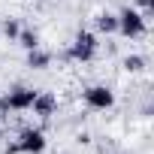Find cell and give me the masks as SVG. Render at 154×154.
<instances>
[{"label": "cell", "instance_id": "4fadbf2b", "mask_svg": "<svg viewBox=\"0 0 154 154\" xmlns=\"http://www.w3.org/2000/svg\"><path fill=\"white\" fill-rule=\"evenodd\" d=\"M75 139H79V145H91V136H88V133H79Z\"/></svg>", "mask_w": 154, "mask_h": 154}, {"label": "cell", "instance_id": "9c48e42d", "mask_svg": "<svg viewBox=\"0 0 154 154\" xmlns=\"http://www.w3.org/2000/svg\"><path fill=\"white\" fill-rule=\"evenodd\" d=\"M15 42H18L24 51L39 48V33H36V30H30V27H21V30H18V36H15Z\"/></svg>", "mask_w": 154, "mask_h": 154}, {"label": "cell", "instance_id": "7c38bea8", "mask_svg": "<svg viewBox=\"0 0 154 154\" xmlns=\"http://www.w3.org/2000/svg\"><path fill=\"white\" fill-rule=\"evenodd\" d=\"M0 118H9V106H6V97H0Z\"/></svg>", "mask_w": 154, "mask_h": 154}, {"label": "cell", "instance_id": "277c9868", "mask_svg": "<svg viewBox=\"0 0 154 154\" xmlns=\"http://www.w3.org/2000/svg\"><path fill=\"white\" fill-rule=\"evenodd\" d=\"M82 100H85L88 109H94V112H106V109L115 106V91H112L109 85H88V88L82 91Z\"/></svg>", "mask_w": 154, "mask_h": 154}, {"label": "cell", "instance_id": "8992f818", "mask_svg": "<svg viewBox=\"0 0 154 154\" xmlns=\"http://www.w3.org/2000/svg\"><path fill=\"white\" fill-rule=\"evenodd\" d=\"M30 112L36 115V118H42V121H48L54 112H57V97L51 94V91H36V100H33V106H30Z\"/></svg>", "mask_w": 154, "mask_h": 154}, {"label": "cell", "instance_id": "8fae6325", "mask_svg": "<svg viewBox=\"0 0 154 154\" xmlns=\"http://www.w3.org/2000/svg\"><path fill=\"white\" fill-rule=\"evenodd\" d=\"M3 36L9 39V42H15V36H18V30H21V24H18V18H3Z\"/></svg>", "mask_w": 154, "mask_h": 154}, {"label": "cell", "instance_id": "6da1fadb", "mask_svg": "<svg viewBox=\"0 0 154 154\" xmlns=\"http://www.w3.org/2000/svg\"><path fill=\"white\" fill-rule=\"evenodd\" d=\"M45 145H48V139L39 127H24L15 136V142L6 145V154H42Z\"/></svg>", "mask_w": 154, "mask_h": 154}, {"label": "cell", "instance_id": "5b68a950", "mask_svg": "<svg viewBox=\"0 0 154 154\" xmlns=\"http://www.w3.org/2000/svg\"><path fill=\"white\" fill-rule=\"evenodd\" d=\"M3 97H6L9 112H30V106H33V100H36V88H30V85H15V88H9V94H3Z\"/></svg>", "mask_w": 154, "mask_h": 154}, {"label": "cell", "instance_id": "3957f363", "mask_svg": "<svg viewBox=\"0 0 154 154\" xmlns=\"http://www.w3.org/2000/svg\"><path fill=\"white\" fill-rule=\"evenodd\" d=\"M115 33H121L124 39H142V36L148 33V18H142L139 9L124 6V9L118 12V30H115Z\"/></svg>", "mask_w": 154, "mask_h": 154}, {"label": "cell", "instance_id": "ba28073f", "mask_svg": "<svg viewBox=\"0 0 154 154\" xmlns=\"http://www.w3.org/2000/svg\"><path fill=\"white\" fill-rule=\"evenodd\" d=\"M27 66L30 69H48L51 66V54L42 51V48H30L27 51Z\"/></svg>", "mask_w": 154, "mask_h": 154}, {"label": "cell", "instance_id": "52a82bcc", "mask_svg": "<svg viewBox=\"0 0 154 154\" xmlns=\"http://www.w3.org/2000/svg\"><path fill=\"white\" fill-rule=\"evenodd\" d=\"M94 27H97V33H115L118 30V15L115 12H100L97 18H94Z\"/></svg>", "mask_w": 154, "mask_h": 154}, {"label": "cell", "instance_id": "30bf717a", "mask_svg": "<svg viewBox=\"0 0 154 154\" xmlns=\"http://www.w3.org/2000/svg\"><path fill=\"white\" fill-rule=\"evenodd\" d=\"M121 66H124L130 75H136V72H142V69H145V57H142V54H127V57L121 60Z\"/></svg>", "mask_w": 154, "mask_h": 154}, {"label": "cell", "instance_id": "7a4b0ae2", "mask_svg": "<svg viewBox=\"0 0 154 154\" xmlns=\"http://www.w3.org/2000/svg\"><path fill=\"white\" fill-rule=\"evenodd\" d=\"M97 48H100L97 33H91V30H79V33L72 36L69 48H66V57L75 60V63H91V60L97 57Z\"/></svg>", "mask_w": 154, "mask_h": 154}]
</instances>
